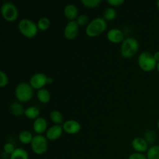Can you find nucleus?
<instances>
[{"label": "nucleus", "instance_id": "f257e3e1", "mask_svg": "<svg viewBox=\"0 0 159 159\" xmlns=\"http://www.w3.org/2000/svg\"><path fill=\"white\" fill-rule=\"evenodd\" d=\"M139 49V43L134 37H126L121 43V55L126 58L134 57Z\"/></svg>", "mask_w": 159, "mask_h": 159}, {"label": "nucleus", "instance_id": "f03ea898", "mask_svg": "<svg viewBox=\"0 0 159 159\" xmlns=\"http://www.w3.org/2000/svg\"><path fill=\"white\" fill-rule=\"evenodd\" d=\"M107 25V20L105 19L102 17H96L87 25L85 33L89 37H96L106 30Z\"/></svg>", "mask_w": 159, "mask_h": 159}, {"label": "nucleus", "instance_id": "7ed1b4c3", "mask_svg": "<svg viewBox=\"0 0 159 159\" xmlns=\"http://www.w3.org/2000/svg\"><path fill=\"white\" fill-rule=\"evenodd\" d=\"M138 65L139 67L144 71H151L155 69L158 62L155 61L154 54L148 51H144L138 56Z\"/></svg>", "mask_w": 159, "mask_h": 159}, {"label": "nucleus", "instance_id": "20e7f679", "mask_svg": "<svg viewBox=\"0 0 159 159\" xmlns=\"http://www.w3.org/2000/svg\"><path fill=\"white\" fill-rule=\"evenodd\" d=\"M19 30L27 38H32L37 34L38 27L37 23L29 19H22L18 23Z\"/></svg>", "mask_w": 159, "mask_h": 159}, {"label": "nucleus", "instance_id": "39448f33", "mask_svg": "<svg viewBox=\"0 0 159 159\" xmlns=\"http://www.w3.org/2000/svg\"><path fill=\"white\" fill-rule=\"evenodd\" d=\"M15 96L20 102H28L34 96V89L30 83L21 82L16 87Z\"/></svg>", "mask_w": 159, "mask_h": 159}, {"label": "nucleus", "instance_id": "423d86ee", "mask_svg": "<svg viewBox=\"0 0 159 159\" xmlns=\"http://www.w3.org/2000/svg\"><path fill=\"white\" fill-rule=\"evenodd\" d=\"M1 13L4 20L9 22L15 21L19 15L17 7L10 2H6L2 5Z\"/></svg>", "mask_w": 159, "mask_h": 159}, {"label": "nucleus", "instance_id": "0eeeda50", "mask_svg": "<svg viewBox=\"0 0 159 159\" xmlns=\"http://www.w3.org/2000/svg\"><path fill=\"white\" fill-rule=\"evenodd\" d=\"M48 138L41 134H37L34 136L31 141V148L33 152L37 155H42L48 150Z\"/></svg>", "mask_w": 159, "mask_h": 159}, {"label": "nucleus", "instance_id": "6e6552de", "mask_svg": "<svg viewBox=\"0 0 159 159\" xmlns=\"http://www.w3.org/2000/svg\"><path fill=\"white\" fill-rule=\"evenodd\" d=\"M48 77H47L46 75L43 73H35L30 79V85L33 89L39 90L43 89V86L48 83Z\"/></svg>", "mask_w": 159, "mask_h": 159}, {"label": "nucleus", "instance_id": "1a4fd4ad", "mask_svg": "<svg viewBox=\"0 0 159 159\" xmlns=\"http://www.w3.org/2000/svg\"><path fill=\"white\" fill-rule=\"evenodd\" d=\"M79 24L76 20H71L69 21L65 26L64 30V34L66 39L68 40H73L75 38L79 33Z\"/></svg>", "mask_w": 159, "mask_h": 159}, {"label": "nucleus", "instance_id": "9d476101", "mask_svg": "<svg viewBox=\"0 0 159 159\" xmlns=\"http://www.w3.org/2000/svg\"><path fill=\"white\" fill-rule=\"evenodd\" d=\"M64 131L70 134H75L80 131L81 124L75 120H68L62 124Z\"/></svg>", "mask_w": 159, "mask_h": 159}, {"label": "nucleus", "instance_id": "9b49d317", "mask_svg": "<svg viewBox=\"0 0 159 159\" xmlns=\"http://www.w3.org/2000/svg\"><path fill=\"white\" fill-rule=\"evenodd\" d=\"M107 39L110 40L112 43H122L124 41V34L121 30L117 29V28H113L110 29V30L107 32Z\"/></svg>", "mask_w": 159, "mask_h": 159}, {"label": "nucleus", "instance_id": "f8f14e48", "mask_svg": "<svg viewBox=\"0 0 159 159\" xmlns=\"http://www.w3.org/2000/svg\"><path fill=\"white\" fill-rule=\"evenodd\" d=\"M63 127L62 126L58 125V124H54L51 126V127L47 130L46 131V138L51 141H54L57 140L61 136L62 132H63Z\"/></svg>", "mask_w": 159, "mask_h": 159}, {"label": "nucleus", "instance_id": "ddd939ff", "mask_svg": "<svg viewBox=\"0 0 159 159\" xmlns=\"http://www.w3.org/2000/svg\"><path fill=\"white\" fill-rule=\"evenodd\" d=\"M132 147L136 152L142 153L148 150V142L141 137H137L132 141Z\"/></svg>", "mask_w": 159, "mask_h": 159}, {"label": "nucleus", "instance_id": "4468645a", "mask_svg": "<svg viewBox=\"0 0 159 159\" xmlns=\"http://www.w3.org/2000/svg\"><path fill=\"white\" fill-rule=\"evenodd\" d=\"M47 127H48V122L45 118L39 116L37 119L34 120L33 128L37 134H41L45 130L47 131Z\"/></svg>", "mask_w": 159, "mask_h": 159}, {"label": "nucleus", "instance_id": "2eb2a0df", "mask_svg": "<svg viewBox=\"0 0 159 159\" xmlns=\"http://www.w3.org/2000/svg\"><path fill=\"white\" fill-rule=\"evenodd\" d=\"M64 13L66 18H68L70 21L75 20L78 18V14H79V10L75 5L74 4H68L65 6L64 9Z\"/></svg>", "mask_w": 159, "mask_h": 159}, {"label": "nucleus", "instance_id": "dca6fc26", "mask_svg": "<svg viewBox=\"0 0 159 159\" xmlns=\"http://www.w3.org/2000/svg\"><path fill=\"white\" fill-rule=\"evenodd\" d=\"M9 159H29V155L25 149L17 148L9 156Z\"/></svg>", "mask_w": 159, "mask_h": 159}, {"label": "nucleus", "instance_id": "f3484780", "mask_svg": "<svg viewBox=\"0 0 159 159\" xmlns=\"http://www.w3.org/2000/svg\"><path fill=\"white\" fill-rule=\"evenodd\" d=\"M9 111L15 116H20L24 114L25 110L21 103L18 102H13L9 106Z\"/></svg>", "mask_w": 159, "mask_h": 159}, {"label": "nucleus", "instance_id": "a211bd4d", "mask_svg": "<svg viewBox=\"0 0 159 159\" xmlns=\"http://www.w3.org/2000/svg\"><path fill=\"white\" fill-rule=\"evenodd\" d=\"M37 99L40 102H43V103H47L51 99V93L48 91L47 89H40L37 91Z\"/></svg>", "mask_w": 159, "mask_h": 159}, {"label": "nucleus", "instance_id": "6ab92c4d", "mask_svg": "<svg viewBox=\"0 0 159 159\" xmlns=\"http://www.w3.org/2000/svg\"><path fill=\"white\" fill-rule=\"evenodd\" d=\"M34 136L30 130H22L19 134V140L21 143L24 144H31Z\"/></svg>", "mask_w": 159, "mask_h": 159}, {"label": "nucleus", "instance_id": "aec40b11", "mask_svg": "<svg viewBox=\"0 0 159 159\" xmlns=\"http://www.w3.org/2000/svg\"><path fill=\"white\" fill-rule=\"evenodd\" d=\"M39 114H40V110L37 107H30L25 109L24 115L29 119L36 120L39 117Z\"/></svg>", "mask_w": 159, "mask_h": 159}, {"label": "nucleus", "instance_id": "412c9836", "mask_svg": "<svg viewBox=\"0 0 159 159\" xmlns=\"http://www.w3.org/2000/svg\"><path fill=\"white\" fill-rule=\"evenodd\" d=\"M50 118L55 124L60 125L63 122V115L58 110H52L50 113Z\"/></svg>", "mask_w": 159, "mask_h": 159}, {"label": "nucleus", "instance_id": "4be33fe9", "mask_svg": "<svg viewBox=\"0 0 159 159\" xmlns=\"http://www.w3.org/2000/svg\"><path fill=\"white\" fill-rule=\"evenodd\" d=\"M148 159H159V145H153L147 151Z\"/></svg>", "mask_w": 159, "mask_h": 159}, {"label": "nucleus", "instance_id": "5701e85b", "mask_svg": "<svg viewBox=\"0 0 159 159\" xmlns=\"http://www.w3.org/2000/svg\"><path fill=\"white\" fill-rule=\"evenodd\" d=\"M37 27L40 30H46L48 28L50 27V25H51V21H50L49 19L46 16L40 17V19L37 21Z\"/></svg>", "mask_w": 159, "mask_h": 159}, {"label": "nucleus", "instance_id": "b1692460", "mask_svg": "<svg viewBox=\"0 0 159 159\" xmlns=\"http://www.w3.org/2000/svg\"><path fill=\"white\" fill-rule=\"evenodd\" d=\"M116 17V11L113 7H109L106 9L103 12V18L106 20L111 21Z\"/></svg>", "mask_w": 159, "mask_h": 159}, {"label": "nucleus", "instance_id": "393cba45", "mask_svg": "<svg viewBox=\"0 0 159 159\" xmlns=\"http://www.w3.org/2000/svg\"><path fill=\"white\" fill-rule=\"evenodd\" d=\"M81 2L88 8H95L101 3V0H82Z\"/></svg>", "mask_w": 159, "mask_h": 159}, {"label": "nucleus", "instance_id": "a878e982", "mask_svg": "<svg viewBox=\"0 0 159 159\" xmlns=\"http://www.w3.org/2000/svg\"><path fill=\"white\" fill-rule=\"evenodd\" d=\"M76 22L79 26H83L86 24L88 25L89 23V16L85 14H82V15L78 16V18L76 19Z\"/></svg>", "mask_w": 159, "mask_h": 159}, {"label": "nucleus", "instance_id": "bb28decb", "mask_svg": "<svg viewBox=\"0 0 159 159\" xmlns=\"http://www.w3.org/2000/svg\"><path fill=\"white\" fill-rule=\"evenodd\" d=\"M9 82V78H8L7 74L5 71H0V86L2 88L6 86Z\"/></svg>", "mask_w": 159, "mask_h": 159}, {"label": "nucleus", "instance_id": "cd10ccee", "mask_svg": "<svg viewBox=\"0 0 159 159\" xmlns=\"http://www.w3.org/2000/svg\"><path fill=\"white\" fill-rule=\"evenodd\" d=\"M15 149L16 148L15 147H14V145L12 144H11V143H6V144H4V147H3L4 152H6V154H9V155H11V154L15 151Z\"/></svg>", "mask_w": 159, "mask_h": 159}, {"label": "nucleus", "instance_id": "c85d7f7f", "mask_svg": "<svg viewBox=\"0 0 159 159\" xmlns=\"http://www.w3.org/2000/svg\"><path fill=\"white\" fill-rule=\"evenodd\" d=\"M128 159H148L147 156L139 152H134L129 155Z\"/></svg>", "mask_w": 159, "mask_h": 159}, {"label": "nucleus", "instance_id": "c756f323", "mask_svg": "<svg viewBox=\"0 0 159 159\" xmlns=\"http://www.w3.org/2000/svg\"><path fill=\"white\" fill-rule=\"evenodd\" d=\"M124 2V0H108L107 3L112 6H119Z\"/></svg>", "mask_w": 159, "mask_h": 159}, {"label": "nucleus", "instance_id": "7c9ffc66", "mask_svg": "<svg viewBox=\"0 0 159 159\" xmlns=\"http://www.w3.org/2000/svg\"><path fill=\"white\" fill-rule=\"evenodd\" d=\"M154 57H155V61H156L157 62H159V51H156V52L154 54Z\"/></svg>", "mask_w": 159, "mask_h": 159}, {"label": "nucleus", "instance_id": "2f4dec72", "mask_svg": "<svg viewBox=\"0 0 159 159\" xmlns=\"http://www.w3.org/2000/svg\"><path fill=\"white\" fill-rule=\"evenodd\" d=\"M52 82H53L52 78H49V77H48V83H52Z\"/></svg>", "mask_w": 159, "mask_h": 159}, {"label": "nucleus", "instance_id": "473e14b6", "mask_svg": "<svg viewBox=\"0 0 159 159\" xmlns=\"http://www.w3.org/2000/svg\"><path fill=\"white\" fill-rule=\"evenodd\" d=\"M156 68H157V70H158V72H159V62H158V63H157V66H156Z\"/></svg>", "mask_w": 159, "mask_h": 159}, {"label": "nucleus", "instance_id": "72a5a7b5", "mask_svg": "<svg viewBox=\"0 0 159 159\" xmlns=\"http://www.w3.org/2000/svg\"><path fill=\"white\" fill-rule=\"evenodd\" d=\"M157 6H158V9L159 10V0H158V2H157Z\"/></svg>", "mask_w": 159, "mask_h": 159}, {"label": "nucleus", "instance_id": "f704fd0d", "mask_svg": "<svg viewBox=\"0 0 159 159\" xmlns=\"http://www.w3.org/2000/svg\"><path fill=\"white\" fill-rule=\"evenodd\" d=\"M157 126H158V128L159 129V120H158V124H157Z\"/></svg>", "mask_w": 159, "mask_h": 159}]
</instances>
